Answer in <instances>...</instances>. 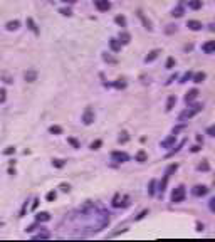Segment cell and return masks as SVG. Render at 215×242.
Segmentation results:
<instances>
[{
    "instance_id": "cell-54",
    "label": "cell",
    "mask_w": 215,
    "mask_h": 242,
    "mask_svg": "<svg viewBox=\"0 0 215 242\" xmlns=\"http://www.w3.org/2000/svg\"><path fill=\"white\" fill-rule=\"evenodd\" d=\"M210 31H212V32H215V24H212V25H210Z\"/></svg>"
},
{
    "instance_id": "cell-39",
    "label": "cell",
    "mask_w": 215,
    "mask_h": 242,
    "mask_svg": "<svg viewBox=\"0 0 215 242\" xmlns=\"http://www.w3.org/2000/svg\"><path fill=\"white\" fill-rule=\"evenodd\" d=\"M15 153V148H14V146H7L5 150H4V155H7V156H9V155H14Z\"/></svg>"
},
{
    "instance_id": "cell-20",
    "label": "cell",
    "mask_w": 215,
    "mask_h": 242,
    "mask_svg": "<svg viewBox=\"0 0 215 242\" xmlns=\"http://www.w3.org/2000/svg\"><path fill=\"white\" fill-rule=\"evenodd\" d=\"M188 7L192 10H198V9H202V0H190Z\"/></svg>"
},
{
    "instance_id": "cell-6",
    "label": "cell",
    "mask_w": 215,
    "mask_h": 242,
    "mask_svg": "<svg viewBox=\"0 0 215 242\" xmlns=\"http://www.w3.org/2000/svg\"><path fill=\"white\" fill-rule=\"evenodd\" d=\"M202 51H203L205 54H214V52H215V41L205 42L203 46H202Z\"/></svg>"
},
{
    "instance_id": "cell-2",
    "label": "cell",
    "mask_w": 215,
    "mask_h": 242,
    "mask_svg": "<svg viewBox=\"0 0 215 242\" xmlns=\"http://www.w3.org/2000/svg\"><path fill=\"white\" fill-rule=\"evenodd\" d=\"M185 195H187L185 187L183 185L177 187V188H173V192H172V202H173V203H180V202L185 200Z\"/></svg>"
},
{
    "instance_id": "cell-25",
    "label": "cell",
    "mask_w": 215,
    "mask_h": 242,
    "mask_svg": "<svg viewBox=\"0 0 215 242\" xmlns=\"http://www.w3.org/2000/svg\"><path fill=\"white\" fill-rule=\"evenodd\" d=\"M52 165L56 166V168H62V166L66 165V160H61V158H54V160H52Z\"/></svg>"
},
{
    "instance_id": "cell-24",
    "label": "cell",
    "mask_w": 215,
    "mask_h": 242,
    "mask_svg": "<svg viewBox=\"0 0 215 242\" xmlns=\"http://www.w3.org/2000/svg\"><path fill=\"white\" fill-rule=\"evenodd\" d=\"M49 237H51V234H49L47 230H42V232H39V234H35V235H34V239H35V241H39V239H49Z\"/></svg>"
},
{
    "instance_id": "cell-42",
    "label": "cell",
    "mask_w": 215,
    "mask_h": 242,
    "mask_svg": "<svg viewBox=\"0 0 215 242\" xmlns=\"http://www.w3.org/2000/svg\"><path fill=\"white\" fill-rule=\"evenodd\" d=\"M123 136H119V143H126L128 140H130V136H128V133H121Z\"/></svg>"
},
{
    "instance_id": "cell-19",
    "label": "cell",
    "mask_w": 215,
    "mask_h": 242,
    "mask_svg": "<svg viewBox=\"0 0 215 242\" xmlns=\"http://www.w3.org/2000/svg\"><path fill=\"white\" fill-rule=\"evenodd\" d=\"M19 27H20V22H19V20H10V22H7L5 29H7V31H17Z\"/></svg>"
},
{
    "instance_id": "cell-30",
    "label": "cell",
    "mask_w": 215,
    "mask_h": 242,
    "mask_svg": "<svg viewBox=\"0 0 215 242\" xmlns=\"http://www.w3.org/2000/svg\"><path fill=\"white\" fill-rule=\"evenodd\" d=\"M113 86H114L116 89H125L126 88V83L123 81V79H118L116 83H113Z\"/></svg>"
},
{
    "instance_id": "cell-3",
    "label": "cell",
    "mask_w": 215,
    "mask_h": 242,
    "mask_svg": "<svg viewBox=\"0 0 215 242\" xmlns=\"http://www.w3.org/2000/svg\"><path fill=\"white\" fill-rule=\"evenodd\" d=\"M81 121H83L86 126H89V124L94 123V111L91 108H86L84 109V113H83V118H81Z\"/></svg>"
},
{
    "instance_id": "cell-4",
    "label": "cell",
    "mask_w": 215,
    "mask_h": 242,
    "mask_svg": "<svg viewBox=\"0 0 215 242\" xmlns=\"http://www.w3.org/2000/svg\"><path fill=\"white\" fill-rule=\"evenodd\" d=\"M111 158H113V161H116V163H125V161L130 160V156H128V153H125V151H113V153H111Z\"/></svg>"
},
{
    "instance_id": "cell-48",
    "label": "cell",
    "mask_w": 215,
    "mask_h": 242,
    "mask_svg": "<svg viewBox=\"0 0 215 242\" xmlns=\"http://www.w3.org/2000/svg\"><path fill=\"white\" fill-rule=\"evenodd\" d=\"M25 210H27V202L24 203V207H22V210H20V217H22V215H25Z\"/></svg>"
},
{
    "instance_id": "cell-13",
    "label": "cell",
    "mask_w": 215,
    "mask_h": 242,
    "mask_svg": "<svg viewBox=\"0 0 215 242\" xmlns=\"http://www.w3.org/2000/svg\"><path fill=\"white\" fill-rule=\"evenodd\" d=\"M197 96H198V89H190L188 93H187V96H185V101H187V103H192V101L197 99Z\"/></svg>"
},
{
    "instance_id": "cell-52",
    "label": "cell",
    "mask_w": 215,
    "mask_h": 242,
    "mask_svg": "<svg viewBox=\"0 0 215 242\" xmlns=\"http://www.w3.org/2000/svg\"><path fill=\"white\" fill-rule=\"evenodd\" d=\"M64 4H76V2H77V0H62Z\"/></svg>"
},
{
    "instance_id": "cell-51",
    "label": "cell",
    "mask_w": 215,
    "mask_h": 242,
    "mask_svg": "<svg viewBox=\"0 0 215 242\" xmlns=\"http://www.w3.org/2000/svg\"><path fill=\"white\" fill-rule=\"evenodd\" d=\"M9 175H15V168H12L10 166V168H9Z\"/></svg>"
},
{
    "instance_id": "cell-29",
    "label": "cell",
    "mask_w": 215,
    "mask_h": 242,
    "mask_svg": "<svg viewBox=\"0 0 215 242\" xmlns=\"http://www.w3.org/2000/svg\"><path fill=\"white\" fill-rule=\"evenodd\" d=\"M172 15H173V17H182V15H183V7H182V5H178L177 9H173V12H172Z\"/></svg>"
},
{
    "instance_id": "cell-18",
    "label": "cell",
    "mask_w": 215,
    "mask_h": 242,
    "mask_svg": "<svg viewBox=\"0 0 215 242\" xmlns=\"http://www.w3.org/2000/svg\"><path fill=\"white\" fill-rule=\"evenodd\" d=\"M158 54H160V49H153L150 54H148L146 57H145V62H151V61H155L158 57Z\"/></svg>"
},
{
    "instance_id": "cell-36",
    "label": "cell",
    "mask_w": 215,
    "mask_h": 242,
    "mask_svg": "<svg viewBox=\"0 0 215 242\" xmlns=\"http://www.w3.org/2000/svg\"><path fill=\"white\" fill-rule=\"evenodd\" d=\"M101 145H103V141H101V140H96V141L91 143V150H99Z\"/></svg>"
},
{
    "instance_id": "cell-53",
    "label": "cell",
    "mask_w": 215,
    "mask_h": 242,
    "mask_svg": "<svg viewBox=\"0 0 215 242\" xmlns=\"http://www.w3.org/2000/svg\"><path fill=\"white\" fill-rule=\"evenodd\" d=\"M198 150H200V146H198V145H195L193 148H192V151H198Z\"/></svg>"
},
{
    "instance_id": "cell-8",
    "label": "cell",
    "mask_w": 215,
    "mask_h": 242,
    "mask_svg": "<svg viewBox=\"0 0 215 242\" xmlns=\"http://www.w3.org/2000/svg\"><path fill=\"white\" fill-rule=\"evenodd\" d=\"M187 27H188L190 31L197 32V31H202V27H203V25H202V22H200V20H188V22H187Z\"/></svg>"
},
{
    "instance_id": "cell-43",
    "label": "cell",
    "mask_w": 215,
    "mask_h": 242,
    "mask_svg": "<svg viewBox=\"0 0 215 242\" xmlns=\"http://www.w3.org/2000/svg\"><path fill=\"white\" fill-rule=\"evenodd\" d=\"M62 192H69L71 190V187H69V183H61V187H59Z\"/></svg>"
},
{
    "instance_id": "cell-12",
    "label": "cell",
    "mask_w": 215,
    "mask_h": 242,
    "mask_svg": "<svg viewBox=\"0 0 215 242\" xmlns=\"http://www.w3.org/2000/svg\"><path fill=\"white\" fill-rule=\"evenodd\" d=\"M207 192H208V188L205 185H197L193 188V195H197V197H203V195H207Z\"/></svg>"
},
{
    "instance_id": "cell-38",
    "label": "cell",
    "mask_w": 215,
    "mask_h": 242,
    "mask_svg": "<svg viewBox=\"0 0 215 242\" xmlns=\"http://www.w3.org/2000/svg\"><path fill=\"white\" fill-rule=\"evenodd\" d=\"M103 59H104L106 62H111V64H114V62H116V59H114V57H111L109 54H103Z\"/></svg>"
},
{
    "instance_id": "cell-32",
    "label": "cell",
    "mask_w": 215,
    "mask_h": 242,
    "mask_svg": "<svg viewBox=\"0 0 215 242\" xmlns=\"http://www.w3.org/2000/svg\"><path fill=\"white\" fill-rule=\"evenodd\" d=\"M56 197H57V193L54 190H51V192H47V195H46V200L47 202H54L56 200Z\"/></svg>"
},
{
    "instance_id": "cell-26",
    "label": "cell",
    "mask_w": 215,
    "mask_h": 242,
    "mask_svg": "<svg viewBox=\"0 0 215 242\" xmlns=\"http://www.w3.org/2000/svg\"><path fill=\"white\" fill-rule=\"evenodd\" d=\"M114 22H116V24H118L119 27H126V19H125L123 15H116V17H114Z\"/></svg>"
},
{
    "instance_id": "cell-49",
    "label": "cell",
    "mask_w": 215,
    "mask_h": 242,
    "mask_svg": "<svg viewBox=\"0 0 215 242\" xmlns=\"http://www.w3.org/2000/svg\"><path fill=\"white\" fill-rule=\"evenodd\" d=\"M210 210L215 212V198H212V200H210Z\"/></svg>"
},
{
    "instance_id": "cell-1",
    "label": "cell",
    "mask_w": 215,
    "mask_h": 242,
    "mask_svg": "<svg viewBox=\"0 0 215 242\" xmlns=\"http://www.w3.org/2000/svg\"><path fill=\"white\" fill-rule=\"evenodd\" d=\"M202 109H203V106H202V104H195V106H192V108H187L183 113L180 114V121H185V119L193 118L195 114H198Z\"/></svg>"
},
{
    "instance_id": "cell-14",
    "label": "cell",
    "mask_w": 215,
    "mask_h": 242,
    "mask_svg": "<svg viewBox=\"0 0 215 242\" xmlns=\"http://www.w3.org/2000/svg\"><path fill=\"white\" fill-rule=\"evenodd\" d=\"M118 39H119V42L121 44H123V46H126V44H130V42H131V36H130V34H128V32H119V37H118Z\"/></svg>"
},
{
    "instance_id": "cell-17",
    "label": "cell",
    "mask_w": 215,
    "mask_h": 242,
    "mask_svg": "<svg viewBox=\"0 0 215 242\" xmlns=\"http://www.w3.org/2000/svg\"><path fill=\"white\" fill-rule=\"evenodd\" d=\"M138 17H140V20L143 22V25H145V29H146V31H151V29H153V27H151V22L148 20V19H146L145 15H143L141 12H138Z\"/></svg>"
},
{
    "instance_id": "cell-23",
    "label": "cell",
    "mask_w": 215,
    "mask_h": 242,
    "mask_svg": "<svg viewBox=\"0 0 215 242\" xmlns=\"http://www.w3.org/2000/svg\"><path fill=\"white\" fill-rule=\"evenodd\" d=\"M205 72H197V74H193V81L195 83H203L205 81Z\"/></svg>"
},
{
    "instance_id": "cell-22",
    "label": "cell",
    "mask_w": 215,
    "mask_h": 242,
    "mask_svg": "<svg viewBox=\"0 0 215 242\" xmlns=\"http://www.w3.org/2000/svg\"><path fill=\"white\" fill-rule=\"evenodd\" d=\"M175 103H177V98H175V96H170L168 101H166V111H172L173 106H175Z\"/></svg>"
},
{
    "instance_id": "cell-15",
    "label": "cell",
    "mask_w": 215,
    "mask_h": 242,
    "mask_svg": "<svg viewBox=\"0 0 215 242\" xmlns=\"http://www.w3.org/2000/svg\"><path fill=\"white\" fill-rule=\"evenodd\" d=\"M35 220L37 222H49L51 220V214L49 212H39L35 215Z\"/></svg>"
},
{
    "instance_id": "cell-21",
    "label": "cell",
    "mask_w": 215,
    "mask_h": 242,
    "mask_svg": "<svg viewBox=\"0 0 215 242\" xmlns=\"http://www.w3.org/2000/svg\"><path fill=\"white\" fill-rule=\"evenodd\" d=\"M62 126H59V124H52L51 128H49V133H52V134H62Z\"/></svg>"
},
{
    "instance_id": "cell-46",
    "label": "cell",
    "mask_w": 215,
    "mask_h": 242,
    "mask_svg": "<svg viewBox=\"0 0 215 242\" xmlns=\"http://www.w3.org/2000/svg\"><path fill=\"white\" fill-rule=\"evenodd\" d=\"M5 101V89H0V103Z\"/></svg>"
},
{
    "instance_id": "cell-10",
    "label": "cell",
    "mask_w": 215,
    "mask_h": 242,
    "mask_svg": "<svg viewBox=\"0 0 215 242\" xmlns=\"http://www.w3.org/2000/svg\"><path fill=\"white\" fill-rule=\"evenodd\" d=\"M27 27H29V29H30L32 32H34V34H35V36H39V27H37V24H35V20H34V19H32V17H27Z\"/></svg>"
},
{
    "instance_id": "cell-45",
    "label": "cell",
    "mask_w": 215,
    "mask_h": 242,
    "mask_svg": "<svg viewBox=\"0 0 215 242\" xmlns=\"http://www.w3.org/2000/svg\"><path fill=\"white\" fill-rule=\"evenodd\" d=\"M145 215H148V210H143L141 214H140V215H136V219H135V220H141V219H143Z\"/></svg>"
},
{
    "instance_id": "cell-47",
    "label": "cell",
    "mask_w": 215,
    "mask_h": 242,
    "mask_svg": "<svg viewBox=\"0 0 215 242\" xmlns=\"http://www.w3.org/2000/svg\"><path fill=\"white\" fill-rule=\"evenodd\" d=\"M185 128V124H180V126H177V128H173V134H177L178 131H182V129Z\"/></svg>"
},
{
    "instance_id": "cell-28",
    "label": "cell",
    "mask_w": 215,
    "mask_h": 242,
    "mask_svg": "<svg viewBox=\"0 0 215 242\" xmlns=\"http://www.w3.org/2000/svg\"><path fill=\"white\" fill-rule=\"evenodd\" d=\"M177 168H178V165H177V163H175V165H170V166L166 168V172H165V177H166V178H170V175H172V173H173Z\"/></svg>"
},
{
    "instance_id": "cell-41",
    "label": "cell",
    "mask_w": 215,
    "mask_h": 242,
    "mask_svg": "<svg viewBox=\"0 0 215 242\" xmlns=\"http://www.w3.org/2000/svg\"><path fill=\"white\" fill-rule=\"evenodd\" d=\"M207 134L215 136V124H212V126H208V128H207Z\"/></svg>"
},
{
    "instance_id": "cell-44",
    "label": "cell",
    "mask_w": 215,
    "mask_h": 242,
    "mask_svg": "<svg viewBox=\"0 0 215 242\" xmlns=\"http://www.w3.org/2000/svg\"><path fill=\"white\" fill-rule=\"evenodd\" d=\"M190 77H193V76H192V72H187V74H185V76L182 77V81H180V83H187Z\"/></svg>"
},
{
    "instance_id": "cell-50",
    "label": "cell",
    "mask_w": 215,
    "mask_h": 242,
    "mask_svg": "<svg viewBox=\"0 0 215 242\" xmlns=\"http://www.w3.org/2000/svg\"><path fill=\"white\" fill-rule=\"evenodd\" d=\"M37 205H39V198H35V200H34V203H32V210H35Z\"/></svg>"
},
{
    "instance_id": "cell-37",
    "label": "cell",
    "mask_w": 215,
    "mask_h": 242,
    "mask_svg": "<svg viewBox=\"0 0 215 242\" xmlns=\"http://www.w3.org/2000/svg\"><path fill=\"white\" fill-rule=\"evenodd\" d=\"M165 32H166V34H173V32H177V25H173V24H170V25H166Z\"/></svg>"
},
{
    "instance_id": "cell-33",
    "label": "cell",
    "mask_w": 215,
    "mask_h": 242,
    "mask_svg": "<svg viewBox=\"0 0 215 242\" xmlns=\"http://www.w3.org/2000/svg\"><path fill=\"white\" fill-rule=\"evenodd\" d=\"M59 12H61L62 15H66V17H71V15H72V10H71L69 7H62V9H59Z\"/></svg>"
},
{
    "instance_id": "cell-40",
    "label": "cell",
    "mask_w": 215,
    "mask_h": 242,
    "mask_svg": "<svg viewBox=\"0 0 215 242\" xmlns=\"http://www.w3.org/2000/svg\"><path fill=\"white\" fill-rule=\"evenodd\" d=\"M39 224H41V222H37V220H35V224H32V225H29V227H27V229H25V232H34V230L37 229V225H39Z\"/></svg>"
},
{
    "instance_id": "cell-31",
    "label": "cell",
    "mask_w": 215,
    "mask_h": 242,
    "mask_svg": "<svg viewBox=\"0 0 215 242\" xmlns=\"http://www.w3.org/2000/svg\"><path fill=\"white\" fill-rule=\"evenodd\" d=\"M197 168H198L200 172H208V170H210V165H208V163H207V161L203 160V161H202V163H200V165L197 166Z\"/></svg>"
},
{
    "instance_id": "cell-11",
    "label": "cell",
    "mask_w": 215,
    "mask_h": 242,
    "mask_svg": "<svg viewBox=\"0 0 215 242\" xmlns=\"http://www.w3.org/2000/svg\"><path fill=\"white\" fill-rule=\"evenodd\" d=\"M135 160L140 161V163H145V161H148V153L145 150H140V151H136V155H135Z\"/></svg>"
},
{
    "instance_id": "cell-9",
    "label": "cell",
    "mask_w": 215,
    "mask_h": 242,
    "mask_svg": "<svg viewBox=\"0 0 215 242\" xmlns=\"http://www.w3.org/2000/svg\"><path fill=\"white\" fill-rule=\"evenodd\" d=\"M121 46H123V44L119 42V39H114V37L109 39V47H111V51H113V52H119Z\"/></svg>"
},
{
    "instance_id": "cell-35",
    "label": "cell",
    "mask_w": 215,
    "mask_h": 242,
    "mask_svg": "<svg viewBox=\"0 0 215 242\" xmlns=\"http://www.w3.org/2000/svg\"><path fill=\"white\" fill-rule=\"evenodd\" d=\"M173 66H175V59H173V57H168L165 67H166V69H173Z\"/></svg>"
},
{
    "instance_id": "cell-5",
    "label": "cell",
    "mask_w": 215,
    "mask_h": 242,
    "mask_svg": "<svg viewBox=\"0 0 215 242\" xmlns=\"http://www.w3.org/2000/svg\"><path fill=\"white\" fill-rule=\"evenodd\" d=\"M94 5L99 12H108L111 9V4L109 0H94Z\"/></svg>"
},
{
    "instance_id": "cell-34",
    "label": "cell",
    "mask_w": 215,
    "mask_h": 242,
    "mask_svg": "<svg viewBox=\"0 0 215 242\" xmlns=\"http://www.w3.org/2000/svg\"><path fill=\"white\" fill-rule=\"evenodd\" d=\"M155 185H156V180L150 182V185H148V193L150 195H155Z\"/></svg>"
},
{
    "instance_id": "cell-16",
    "label": "cell",
    "mask_w": 215,
    "mask_h": 242,
    "mask_svg": "<svg viewBox=\"0 0 215 242\" xmlns=\"http://www.w3.org/2000/svg\"><path fill=\"white\" fill-rule=\"evenodd\" d=\"M175 141H177V136H175V134L168 136L166 140H163V141H161V148H170V146H172Z\"/></svg>"
},
{
    "instance_id": "cell-27",
    "label": "cell",
    "mask_w": 215,
    "mask_h": 242,
    "mask_svg": "<svg viewBox=\"0 0 215 242\" xmlns=\"http://www.w3.org/2000/svg\"><path fill=\"white\" fill-rule=\"evenodd\" d=\"M67 143L71 145L72 148H81V143H79L76 138H72V136H69V138H67Z\"/></svg>"
},
{
    "instance_id": "cell-7",
    "label": "cell",
    "mask_w": 215,
    "mask_h": 242,
    "mask_svg": "<svg viewBox=\"0 0 215 242\" xmlns=\"http://www.w3.org/2000/svg\"><path fill=\"white\" fill-rule=\"evenodd\" d=\"M24 77H25L27 83H34V81H37V71L35 69H29V71H25Z\"/></svg>"
}]
</instances>
